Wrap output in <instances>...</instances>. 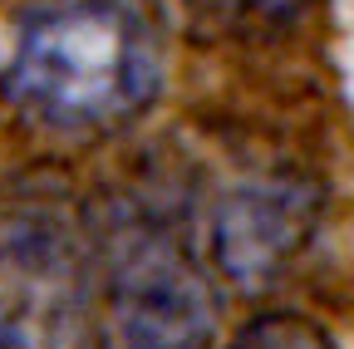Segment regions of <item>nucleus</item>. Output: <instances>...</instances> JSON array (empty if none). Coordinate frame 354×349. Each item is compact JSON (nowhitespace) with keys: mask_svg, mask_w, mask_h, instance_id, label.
Wrapping results in <instances>:
<instances>
[{"mask_svg":"<svg viewBox=\"0 0 354 349\" xmlns=\"http://www.w3.org/2000/svg\"><path fill=\"white\" fill-rule=\"evenodd\" d=\"M158 45L123 0H44L20 15L0 84L10 104L55 133H113L158 94Z\"/></svg>","mask_w":354,"mask_h":349,"instance_id":"1","label":"nucleus"},{"mask_svg":"<svg viewBox=\"0 0 354 349\" xmlns=\"http://www.w3.org/2000/svg\"><path fill=\"white\" fill-rule=\"evenodd\" d=\"M216 320L212 281L167 227H118L109 241L113 349H216Z\"/></svg>","mask_w":354,"mask_h":349,"instance_id":"2","label":"nucleus"},{"mask_svg":"<svg viewBox=\"0 0 354 349\" xmlns=\"http://www.w3.org/2000/svg\"><path fill=\"white\" fill-rule=\"evenodd\" d=\"M79 236L44 211L0 222V349H99Z\"/></svg>","mask_w":354,"mask_h":349,"instance_id":"3","label":"nucleus"},{"mask_svg":"<svg viewBox=\"0 0 354 349\" xmlns=\"http://www.w3.org/2000/svg\"><path fill=\"white\" fill-rule=\"evenodd\" d=\"M320 192L300 172H256L221 192L212 211V261L241 290L271 285L310 246Z\"/></svg>","mask_w":354,"mask_h":349,"instance_id":"4","label":"nucleus"},{"mask_svg":"<svg viewBox=\"0 0 354 349\" xmlns=\"http://www.w3.org/2000/svg\"><path fill=\"white\" fill-rule=\"evenodd\" d=\"M227 349H339V344L315 315L271 310V315H256L251 325H241L227 339Z\"/></svg>","mask_w":354,"mask_h":349,"instance_id":"5","label":"nucleus"},{"mask_svg":"<svg viewBox=\"0 0 354 349\" xmlns=\"http://www.w3.org/2000/svg\"><path fill=\"white\" fill-rule=\"evenodd\" d=\"M202 10L232 25H286L305 10V0H202Z\"/></svg>","mask_w":354,"mask_h":349,"instance_id":"6","label":"nucleus"}]
</instances>
